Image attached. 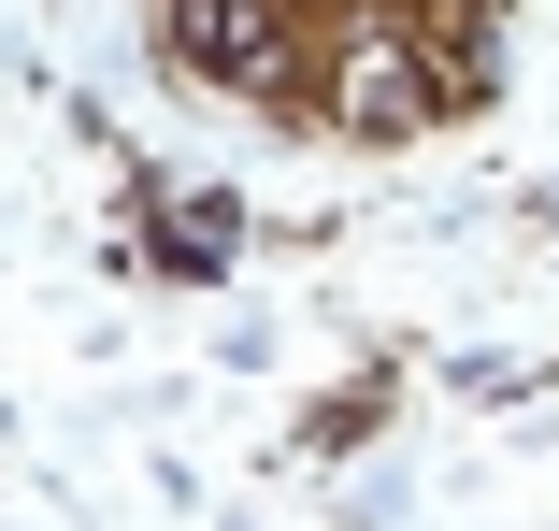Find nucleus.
<instances>
[{
    "label": "nucleus",
    "mask_w": 559,
    "mask_h": 531,
    "mask_svg": "<svg viewBox=\"0 0 559 531\" xmlns=\"http://www.w3.org/2000/svg\"><path fill=\"white\" fill-rule=\"evenodd\" d=\"M173 44L187 58H215V72H273V15H259V0H173Z\"/></svg>",
    "instance_id": "nucleus-1"
},
{
    "label": "nucleus",
    "mask_w": 559,
    "mask_h": 531,
    "mask_svg": "<svg viewBox=\"0 0 559 531\" xmlns=\"http://www.w3.org/2000/svg\"><path fill=\"white\" fill-rule=\"evenodd\" d=\"M416 101H430V72H402L388 44H373V58L345 72V116H359V130H402V116H416Z\"/></svg>",
    "instance_id": "nucleus-2"
}]
</instances>
